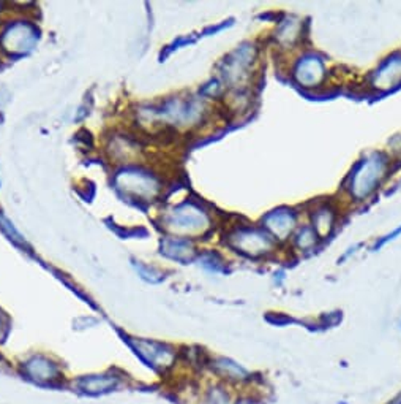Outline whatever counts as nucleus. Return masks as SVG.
Returning a JSON list of instances; mask_svg holds the SVG:
<instances>
[{"label": "nucleus", "mask_w": 401, "mask_h": 404, "mask_svg": "<svg viewBox=\"0 0 401 404\" xmlns=\"http://www.w3.org/2000/svg\"><path fill=\"white\" fill-rule=\"evenodd\" d=\"M315 226H316V230L321 235L329 233V230L332 227V214L329 211H319L316 214Z\"/></svg>", "instance_id": "6e6552de"}, {"label": "nucleus", "mask_w": 401, "mask_h": 404, "mask_svg": "<svg viewBox=\"0 0 401 404\" xmlns=\"http://www.w3.org/2000/svg\"><path fill=\"white\" fill-rule=\"evenodd\" d=\"M385 170V161L381 156H373L362 165V168L355 173L353 191L355 197H367L375 189V186L382 178Z\"/></svg>", "instance_id": "f257e3e1"}, {"label": "nucleus", "mask_w": 401, "mask_h": 404, "mask_svg": "<svg viewBox=\"0 0 401 404\" xmlns=\"http://www.w3.org/2000/svg\"><path fill=\"white\" fill-rule=\"evenodd\" d=\"M28 373L35 379H51L54 376V366L48 362H41V360H33L32 363H28Z\"/></svg>", "instance_id": "0eeeda50"}, {"label": "nucleus", "mask_w": 401, "mask_h": 404, "mask_svg": "<svg viewBox=\"0 0 401 404\" xmlns=\"http://www.w3.org/2000/svg\"><path fill=\"white\" fill-rule=\"evenodd\" d=\"M237 248L246 254L256 256L271 248V241L259 232H240L237 233Z\"/></svg>", "instance_id": "7ed1b4c3"}, {"label": "nucleus", "mask_w": 401, "mask_h": 404, "mask_svg": "<svg viewBox=\"0 0 401 404\" xmlns=\"http://www.w3.org/2000/svg\"><path fill=\"white\" fill-rule=\"evenodd\" d=\"M115 385V379L108 378H89L81 380V388L89 393H103L109 392Z\"/></svg>", "instance_id": "423d86ee"}, {"label": "nucleus", "mask_w": 401, "mask_h": 404, "mask_svg": "<svg viewBox=\"0 0 401 404\" xmlns=\"http://www.w3.org/2000/svg\"><path fill=\"white\" fill-rule=\"evenodd\" d=\"M324 76V67L318 57H305L296 70L297 81L305 86H315Z\"/></svg>", "instance_id": "f03ea898"}, {"label": "nucleus", "mask_w": 401, "mask_h": 404, "mask_svg": "<svg viewBox=\"0 0 401 404\" xmlns=\"http://www.w3.org/2000/svg\"><path fill=\"white\" fill-rule=\"evenodd\" d=\"M401 81V56L390 59L385 66L377 71L376 76V88L389 89L392 86Z\"/></svg>", "instance_id": "20e7f679"}, {"label": "nucleus", "mask_w": 401, "mask_h": 404, "mask_svg": "<svg viewBox=\"0 0 401 404\" xmlns=\"http://www.w3.org/2000/svg\"><path fill=\"white\" fill-rule=\"evenodd\" d=\"M315 241H316L315 233H313L310 228H305L303 232H301V235H298V246L303 248V249L313 246V244H315Z\"/></svg>", "instance_id": "1a4fd4ad"}, {"label": "nucleus", "mask_w": 401, "mask_h": 404, "mask_svg": "<svg viewBox=\"0 0 401 404\" xmlns=\"http://www.w3.org/2000/svg\"><path fill=\"white\" fill-rule=\"evenodd\" d=\"M209 404H228V396H226L222 392L215 390V392H212V395H210Z\"/></svg>", "instance_id": "9d476101"}, {"label": "nucleus", "mask_w": 401, "mask_h": 404, "mask_svg": "<svg viewBox=\"0 0 401 404\" xmlns=\"http://www.w3.org/2000/svg\"><path fill=\"white\" fill-rule=\"evenodd\" d=\"M266 223L269 230H272V233L278 238H286L291 230L294 227V218L286 211H276L272 213L269 218L266 219Z\"/></svg>", "instance_id": "39448f33"}]
</instances>
